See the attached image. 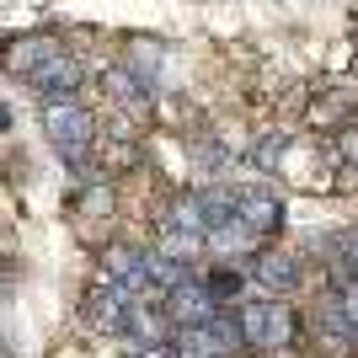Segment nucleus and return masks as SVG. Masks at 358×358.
<instances>
[{
  "mask_svg": "<svg viewBox=\"0 0 358 358\" xmlns=\"http://www.w3.org/2000/svg\"><path fill=\"white\" fill-rule=\"evenodd\" d=\"M241 337L252 358H284L305 348V305L294 299H268V294H246L236 305Z\"/></svg>",
  "mask_w": 358,
  "mask_h": 358,
  "instance_id": "obj_1",
  "label": "nucleus"
},
{
  "mask_svg": "<svg viewBox=\"0 0 358 358\" xmlns=\"http://www.w3.org/2000/svg\"><path fill=\"white\" fill-rule=\"evenodd\" d=\"M246 273H252V294H268V299H299L315 284V268L305 257V246H289V241L262 246Z\"/></svg>",
  "mask_w": 358,
  "mask_h": 358,
  "instance_id": "obj_2",
  "label": "nucleus"
},
{
  "mask_svg": "<svg viewBox=\"0 0 358 358\" xmlns=\"http://www.w3.org/2000/svg\"><path fill=\"white\" fill-rule=\"evenodd\" d=\"M43 134H48V145L59 150V161L80 171V166L91 161V150H96V118H91V107H80L75 96L43 102Z\"/></svg>",
  "mask_w": 358,
  "mask_h": 358,
  "instance_id": "obj_3",
  "label": "nucleus"
},
{
  "mask_svg": "<svg viewBox=\"0 0 358 358\" xmlns=\"http://www.w3.org/2000/svg\"><path fill=\"white\" fill-rule=\"evenodd\" d=\"M161 315L171 321V331H187V327H209L214 315H220V299L203 289V278H198V268L182 278L171 294L161 299Z\"/></svg>",
  "mask_w": 358,
  "mask_h": 358,
  "instance_id": "obj_4",
  "label": "nucleus"
},
{
  "mask_svg": "<svg viewBox=\"0 0 358 358\" xmlns=\"http://www.w3.org/2000/svg\"><path fill=\"white\" fill-rule=\"evenodd\" d=\"M27 86L43 96V102H64V96H75V91L86 86V64L70 59V54H54L48 64H38V70L27 75Z\"/></svg>",
  "mask_w": 358,
  "mask_h": 358,
  "instance_id": "obj_5",
  "label": "nucleus"
},
{
  "mask_svg": "<svg viewBox=\"0 0 358 358\" xmlns=\"http://www.w3.org/2000/svg\"><path fill=\"white\" fill-rule=\"evenodd\" d=\"M102 91L113 96V107H118V113H129V118H145L150 102H155V91H150L145 80L129 70V64H107V70H102Z\"/></svg>",
  "mask_w": 358,
  "mask_h": 358,
  "instance_id": "obj_6",
  "label": "nucleus"
},
{
  "mask_svg": "<svg viewBox=\"0 0 358 358\" xmlns=\"http://www.w3.org/2000/svg\"><path fill=\"white\" fill-rule=\"evenodd\" d=\"M54 54H64V48L54 43L48 32H22V38H11V43H6V54H0V59H6V70H16L22 80H27V75L38 70V64H48Z\"/></svg>",
  "mask_w": 358,
  "mask_h": 358,
  "instance_id": "obj_7",
  "label": "nucleus"
},
{
  "mask_svg": "<svg viewBox=\"0 0 358 358\" xmlns=\"http://www.w3.org/2000/svg\"><path fill=\"white\" fill-rule=\"evenodd\" d=\"M284 150H289V134H268V139H257V150L246 155V166L268 177V171H278V166H284Z\"/></svg>",
  "mask_w": 358,
  "mask_h": 358,
  "instance_id": "obj_8",
  "label": "nucleus"
},
{
  "mask_svg": "<svg viewBox=\"0 0 358 358\" xmlns=\"http://www.w3.org/2000/svg\"><path fill=\"white\" fill-rule=\"evenodd\" d=\"M6 129H11V113H6V107H0V134H6Z\"/></svg>",
  "mask_w": 358,
  "mask_h": 358,
  "instance_id": "obj_9",
  "label": "nucleus"
},
{
  "mask_svg": "<svg viewBox=\"0 0 358 358\" xmlns=\"http://www.w3.org/2000/svg\"><path fill=\"white\" fill-rule=\"evenodd\" d=\"M353 224H358V220H353Z\"/></svg>",
  "mask_w": 358,
  "mask_h": 358,
  "instance_id": "obj_10",
  "label": "nucleus"
}]
</instances>
